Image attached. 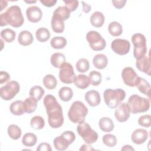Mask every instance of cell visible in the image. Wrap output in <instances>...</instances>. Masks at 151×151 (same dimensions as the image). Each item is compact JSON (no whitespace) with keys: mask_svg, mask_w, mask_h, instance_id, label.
I'll return each mask as SVG.
<instances>
[{"mask_svg":"<svg viewBox=\"0 0 151 151\" xmlns=\"http://www.w3.org/2000/svg\"><path fill=\"white\" fill-rule=\"evenodd\" d=\"M37 141V136L32 133H25L22 139V144L27 147H32L34 146Z\"/></svg>","mask_w":151,"mask_h":151,"instance_id":"cell-31","label":"cell"},{"mask_svg":"<svg viewBox=\"0 0 151 151\" xmlns=\"http://www.w3.org/2000/svg\"><path fill=\"white\" fill-rule=\"evenodd\" d=\"M48 115V124L52 128L61 127L64 123L63 109L55 97L51 94L45 96L43 101Z\"/></svg>","mask_w":151,"mask_h":151,"instance_id":"cell-1","label":"cell"},{"mask_svg":"<svg viewBox=\"0 0 151 151\" xmlns=\"http://www.w3.org/2000/svg\"><path fill=\"white\" fill-rule=\"evenodd\" d=\"M111 48L116 54L123 55L127 54L130 48V43L129 41L124 39H115L111 42Z\"/></svg>","mask_w":151,"mask_h":151,"instance_id":"cell-13","label":"cell"},{"mask_svg":"<svg viewBox=\"0 0 151 151\" xmlns=\"http://www.w3.org/2000/svg\"><path fill=\"white\" fill-rule=\"evenodd\" d=\"M40 1L41 4H42V5L47 7L54 6L57 2V0H40Z\"/></svg>","mask_w":151,"mask_h":151,"instance_id":"cell-48","label":"cell"},{"mask_svg":"<svg viewBox=\"0 0 151 151\" xmlns=\"http://www.w3.org/2000/svg\"><path fill=\"white\" fill-rule=\"evenodd\" d=\"M127 104L130 113L133 114L147 111L150 108V100L137 94H133L130 96Z\"/></svg>","mask_w":151,"mask_h":151,"instance_id":"cell-5","label":"cell"},{"mask_svg":"<svg viewBox=\"0 0 151 151\" xmlns=\"http://www.w3.org/2000/svg\"><path fill=\"white\" fill-rule=\"evenodd\" d=\"M85 99L91 107L98 106L101 101L99 93L96 90H90L85 94Z\"/></svg>","mask_w":151,"mask_h":151,"instance_id":"cell-18","label":"cell"},{"mask_svg":"<svg viewBox=\"0 0 151 151\" xmlns=\"http://www.w3.org/2000/svg\"><path fill=\"white\" fill-rule=\"evenodd\" d=\"M24 22L21 8L17 5H13L8 8L6 11L0 15V25L4 27L10 25L12 27H21Z\"/></svg>","mask_w":151,"mask_h":151,"instance_id":"cell-2","label":"cell"},{"mask_svg":"<svg viewBox=\"0 0 151 151\" xmlns=\"http://www.w3.org/2000/svg\"><path fill=\"white\" fill-rule=\"evenodd\" d=\"M70 11L65 6H58L53 12V15L60 18L63 21L68 19L70 16Z\"/></svg>","mask_w":151,"mask_h":151,"instance_id":"cell-25","label":"cell"},{"mask_svg":"<svg viewBox=\"0 0 151 151\" xmlns=\"http://www.w3.org/2000/svg\"><path fill=\"white\" fill-rule=\"evenodd\" d=\"M104 16L101 12L96 11L92 14L90 17V22L95 27L99 28L103 26L104 22Z\"/></svg>","mask_w":151,"mask_h":151,"instance_id":"cell-23","label":"cell"},{"mask_svg":"<svg viewBox=\"0 0 151 151\" xmlns=\"http://www.w3.org/2000/svg\"><path fill=\"white\" fill-rule=\"evenodd\" d=\"M151 117L150 114H145L140 116L138 119V123L140 126L149 127L151 126Z\"/></svg>","mask_w":151,"mask_h":151,"instance_id":"cell-43","label":"cell"},{"mask_svg":"<svg viewBox=\"0 0 151 151\" xmlns=\"http://www.w3.org/2000/svg\"><path fill=\"white\" fill-rule=\"evenodd\" d=\"M86 40L88 42L89 45L94 51H101L106 46L105 40L97 31H88L86 35Z\"/></svg>","mask_w":151,"mask_h":151,"instance_id":"cell-9","label":"cell"},{"mask_svg":"<svg viewBox=\"0 0 151 151\" xmlns=\"http://www.w3.org/2000/svg\"><path fill=\"white\" fill-rule=\"evenodd\" d=\"M126 97V92L122 88L106 89L103 93L106 104L110 109H115Z\"/></svg>","mask_w":151,"mask_h":151,"instance_id":"cell-4","label":"cell"},{"mask_svg":"<svg viewBox=\"0 0 151 151\" xmlns=\"http://www.w3.org/2000/svg\"><path fill=\"white\" fill-rule=\"evenodd\" d=\"M82 4H83V11L85 12V13H88L89 11H91V6L87 4L86 3L84 2H81Z\"/></svg>","mask_w":151,"mask_h":151,"instance_id":"cell-49","label":"cell"},{"mask_svg":"<svg viewBox=\"0 0 151 151\" xmlns=\"http://www.w3.org/2000/svg\"><path fill=\"white\" fill-rule=\"evenodd\" d=\"M51 150L52 149H51L50 145L49 143H45V142L40 143L37 148V151H44V150L51 151Z\"/></svg>","mask_w":151,"mask_h":151,"instance_id":"cell-45","label":"cell"},{"mask_svg":"<svg viewBox=\"0 0 151 151\" xmlns=\"http://www.w3.org/2000/svg\"><path fill=\"white\" fill-rule=\"evenodd\" d=\"M35 35L37 40L40 42H45L50 39V33L49 30L44 27L38 28L35 32Z\"/></svg>","mask_w":151,"mask_h":151,"instance_id":"cell-30","label":"cell"},{"mask_svg":"<svg viewBox=\"0 0 151 151\" xmlns=\"http://www.w3.org/2000/svg\"><path fill=\"white\" fill-rule=\"evenodd\" d=\"M130 115V110L129 106L126 103H120L114 111V116L116 120L119 122L127 121Z\"/></svg>","mask_w":151,"mask_h":151,"instance_id":"cell-14","label":"cell"},{"mask_svg":"<svg viewBox=\"0 0 151 151\" xmlns=\"http://www.w3.org/2000/svg\"><path fill=\"white\" fill-rule=\"evenodd\" d=\"M50 62L54 67L60 68L62 65L65 63V55L60 52L54 53L51 56Z\"/></svg>","mask_w":151,"mask_h":151,"instance_id":"cell-26","label":"cell"},{"mask_svg":"<svg viewBox=\"0 0 151 151\" xmlns=\"http://www.w3.org/2000/svg\"><path fill=\"white\" fill-rule=\"evenodd\" d=\"M25 1L26 3H28V4H31V3H32V4H33V3H35V2H37L36 1Z\"/></svg>","mask_w":151,"mask_h":151,"instance_id":"cell-52","label":"cell"},{"mask_svg":"<svg viewBox=\"0 0 151 151\" xmlns=\"http://www.w3.org/2000/svg\"><path fill=\"white\" fill-rule=\"evenodd\" d=\"M11 113L14 115L19 116L26 112V106L24 101L17 100L12 102L9 107Z\"/></svg>","mask_w":151,"mask_h":151,"instance_id":"cell-19","label":"cell"},{"mask_svg":"<svg viewBox=\"0 0 151 151\" xmlns=\"http://www.w3.org/2000/svg\"><path fill=\"white\" fill-rule=\"evenodd\" d=\"M20 90L19 83L16 81H10L0 88L1 97L4 100H10L17 94Z\"/></svg>","mask_w":151,"mask_h":151,"instance_id":"cell-10","label":"cell"},{"mask_svg":"<svg viewBox=\"0 0 151 151\" xmlns=\"http://www.w3.org/2000/svg\"><path fill=\"white\" fill-rule=\"evenodd\" d=\"M108 63V59L106 55L103 54H96L93 59V64L94 66L100 70L104 69L106 67Z\"/></svg>","mask_w":151,"mask_h":151,"instance_id":"cell-21","label":"cell"},{"mask_svg":"<svg viewBox=\"0 0 151 151\" xmlns=\"http://www.w3.org/2000/svg\"><path fill=\"white\" fill-rule=\"evenodd\" d=\"M44 90L41 86H35L31 87L29 90V94L31 97H32L37 101H39L41 99L42 97L44 94Z\"/></svg>","mask_w":151,"mask_h":151,"instance_id":"cell-36","label":"cell"},{"mask_svg":"<svg viewBox=\"0 0 151 151\" xmlns=\"http://www.w3.org/2000/svg\"><path fill=\"white\" fill-rule=\"evenodd\" d=\"M74 83V85L80 89H85L87 88L91 83L89 77L84 74L77 75Z\"/></svg>","mask_w":151,"mask_h":151,"instance_id":"cell-24","label":"cell"},{"mask_svg":"<svg viewBox=\"0 0 151 151\" xmlns=\"http://www.w3.org/2000/svg\"><path fill=\"white\" fill-rule=\"evenodd\" d=\"M87 113L88 109L84 104L80 101H76L71 104L68 116L71 122L79 124L84 122Z\"/></svg>","mask_w":151,"mask_h":151,"instance_id":"cell-3","label":"cell"},{"mask_svg":"<svg viewBox=\"0 0 151 151\" xmlns=\"http://www.w3.org/2000/svg\"><path fill=\"white\" fill-rule=\"evenodd\" d=\"M126 3V0H113L112 1V4L114 5V6L117 9H121L124 6L125 4Z\"/></svg>","mask_w":151,"mask_h":151,"instance_id":"cell-47","label":"cell"},{"mask_svg":"<svg viewBox=\"0 0 151 151\" xmlns=\"http://www.w3.org/2000/svg\"><path fill=\"white\" fill-rule=\"evenodd\" d=\"M51 25L52 29L56 33H62L64 30V23L60 18L52 15Z\"/></svg>","mask_w":151,"mask_h":151,"instance_id":"cell-27","label":"cell"},{"mask_svg":"<svg viewBox=\"0 0 151 151\" xmlns=\"http://www.w3.org/2000/svg\"><path fill=\"white\" fill-rule=\"evenodd\" d=\"M76 66V69L78 72L85 73L90 68V64L87 59L81 58L78 60Z\"/></svg>","mask_w":151,"mask_h":151,"instance_id":"cell-41","label":"cell"},{"mask_svg":"<svg viewBox=\"0 0 151 151\" xmlns=\"http://www.w3.org/2000/svg\"><path fill=\"white\" fill-rule=\"evenodd\" d=\"M63 2L65 4V6L69 9L70 12L74 11L78 8V1H64Z\"/></svg>","mask_w":151,"mask_h":151,"instance_id":"cell-44","label":"cell"},{"mask_svg":"<svg viewBox=\"0 0 151 151\" xmlns=\"http://www.w3.org/2000/svg\"><path fill=\"white\" fill-rule=\"evenodd\" d=\"M76 139L75 134L72 131H65L56 137L54 140V146L57 150H65Z\"/></svg>","mask_w":151,"mask_h":151,"instance_id":"cell-8","label":"cell"},{"mask_svg":"<svg viewBox=\"0 0 151 151\" xmlns=\"http://www.w3.org/2000/svg\"><path fill=\"white\" fill-rule=\"evenodd\" d=\"M15 32L10 28L4 29L1 32V38L7 42H12L15 40Z\"/></svg>","mask_w":151,"mask_h":151,"instance_id":"cell-37","label":"cell"},{"mask_svg":"<svg viewBox=\"0 0 151 151\" xmlns=\"http://www.w3.org/2000/svg\"><path fill=\"white\" fill-rule=\"evenodd\" d=\"M26 15L28 21L33 23H37L41 19L42 12L39 7L37 6H31L27 8Z\"/></svg>","mask_w":151,"mask_h":151,"instance_id":"cell-16","label":"cell"},{"mask_svg":"<svg viewBox=\"0 0 151 151\" xmlns=\"http://www.w3.org/2000/svg\"><path fill=\"white\" fill-rule=\"evenodd\" d=\"M43 84L48 90L54 89L57 84L55 77L52 74H47L43 78Z\"/></svg>","mask_w":151,"mask_h":151,"instance_id":"cell-34","label":"cell"},{"mask_svg":"<svg viewBox=\"0 0 151 151\" xmlns=\"http://www.w3.org/2000/svg\"><path fill=\"white\" fill-rule=\"evenodd\" d=\"M103 142L107 146L113 147L117 144V139L116 136L111 134H106L103 136Z\"/></svg>","mask_w":151,"mask_h":151,"instance_id":"cell-42","label":"cell"},{"mask_svg":"<svg viewBox=\"0 0 151 151\" xmlns=\"http://www.w3.org/2000/svg\"><path fill=\"white\" fill-rule=\"evenodd\" d=\"M78 134L82 137L83 140L87 144H92L98 139V134L93 130L90 126L84 122L79 123L77 127Z\"/></svg>","mask_w":151,"mask_h":151,"instance_id":"cell-7","label":"cell"},{"mask_svg":"<svg viewBox=\"0 0 151 151\" xmlns=\"http://www.w3.org/2000/svg\"><path fill=\"white\" fill-rule=\"evenodd\" d=\"M10 80V76L9 74L5 71H1L0 72V83L2 84L8 80Z\"/></svg>","mask_w":151,"mask_h":151,"instance_id":"cell-46","label":"cell"},{"mask_svg":"<svg viewBox=\"0 0 151 151\" xmlns=\"http://www.w3.org/2000/svg\"><path fill=\"white\" fill-rule=\"evenodd\" d=\"M50 44L54 49H62L66 45L67 40L63 37H54L51 39Z\"/></svg>","mask_w":151,"mask_h":151,"instance_id":"cell-33","label":"cell"},{"mask_svg":"<svg viewBox=\"0 0 151 151\" xmlns=\"http://www.w3.org/2000/svg\"><path fill=\"white\" fill-rule=\"evenodd\" d=\"M148 132L143 129H136L132 134L131 139L132 142L137 145H140L146 142L148 138Z\"/></svg>","mask_w":151,"mask_h":151,"instance_id":"cell-17","label":"cell"},{"mask_svg":"<svg viewBox=\"0 0 151 151\" xmlns=\"http://www.w3.org/2000/svg\"><path fill=\"white\" fill-rule=\"evenodd\" d=\"M7 132L9 136L14 140L18 139L21 136L22 134L21 129L15 124L9 125L8 127Z\"/></svg>","mask_w":151,"mask_h":151,"instance_id":"cell-35","label":"cell"},{"mask_svg":"<svg viewBox=\"0 0 151 151\" xmlns=\"http://www.w3.org/2000/svg\"><path fill=\"white\" fill-rule=\"evenodd\" d=\"M58 95L62 101H68L73 97V91L72 89L68 87H63L60 89Z\"/></svg>","mask_w":151,"mask_h":151,"instance_id":"cell-29","label":"cell"},{"mask_svg":"<svg viewBox=\"0 0 151 151\" xmlns=\"http://www.w3.org/2000/svg\"><path fill=\"white\" fill-rule=\"evenodd\" d=\"M100 129L104 132H110L114 129V123L113 120L108 117L101 118L99 122Z\"/></svg>","mask_w":151,"mask_h":151,"instance_id":"cell-22","label":"cell"},{"mask_svg":"<svg viewBox=\"0 0 151 151\" xmlns=\"http://www.w3.org/2000/svg\"><path fill=\"white\" fill-rule=\"evenodd\" d=\"M37 100L32 97L27 98L24 103L26 106V112L28 114L33 113L35 111L37 106Z\"/></svg>","mask_w":151,"mask_h":151,"instance_id":"cell-39","label":"cell"},{"mask_svg":"<svg viewBox=\"0 0 151 151\" xmlns=\"http://www.w3.org/2000/svg\"><path fill=\"white\" fill-rule=\"evenodd\" d=\"M59 78L61 82L65 84H71L76 80L74 68L71 64L65 62L60 68Z\"/></svg>","mask_w":151,"mask_h":151,"instance_id":"cell-11","label":"cell"},{"mask_svg":"<svg viewBox=\"0 0 151 151\" xmlns=\"http://www.w3.org/2000/svg\"><path fill=\"white\" fill-rule=\"evenodd\" d=\"M34 38L32 34L27 30L22 31L18 35V41L23 46H28L33 42Z\"/></svg>","mask_w":151,"mask_h":151,"instance_id":"cell-20","label":"cell"},{"mask_svg":"<svg viewBox=\"0 0 151 151\" xmlns=\"http://www.w3.org/2000/svg\"><path fill=\"white\" fill-rule=\"evenodd\" d=\"M31 126L35 130L42 129L45 125L44 119L40 116H34L30 122Z\"/></svg>","mask_w":151,"mask_h":151,"instance_id":"cell-38","label":"cell"},{"mask_svg":"<svg viewBox=\"0 0 151 151\" xmlns=\"http://www.w3.org/2000/svg\"><path fill=\"white\" fill-rule=\"evenodd\" d=\"M136 65L139 71L147 74L148 76H150L151 64L150 53H149L148 56L144 55L143 57L137 59Z\"/></svg>","mask_w":151,"mask_h":151,"instance_id":"cell-15","label":"cell"},{"mask_svg":"<svg viewBox=\"0 0 151 151\" xmlns=\"http://www.w3.org/2000/svg\"><path fill=\"white\" fill-rule=\"evenodd\" d=\"M88 77L90 80L91 84L94 86L99 85L102 80V76L100 72L97 71H92L89 73Z\"/></svg>","mask_w":151,"mask_h":151,"instance_id":"cell-40","label":"cell"},{"mask_svg":"<svg viewBox=\"0 0 151 151\" xmlns=\"http://www.w3.org/2000/svg\"><path fill=\"white\" fill-rule=\"evenodd\" d=\"M94 149L90 145L87 144H84L80 148V150H94Z\"/></svg>","mask_w":151,"mask_h":151,"instance_id":"cell-50","label":"cell"},{"mask_svg":"<svg viewBox=\"0 0 151 151\" xmlns=\"http://www.w3.org/2000/svg\"><path fill=\"white\" fill-rule=\"evenodd\" d=\"M108 30L109 33L114 37L120 35L123 32L122 25L116 21H113L110 23L108 27Z\"/></svg>","mask_w":151,"mask_h":151,"instance_id":"cell-28","label":"cell"},{"mask_svg":"<svg viewBox=\"0 0 151 151\" xmlns=\"http://www.w3.org/2000/svg\"><path fill=\"white\" fill-rule=\"evenodd\" d=\"M122 77L124 84L130 87L137 86L140 78L134 70L130 67H127L123 69Z\"/></svg>","mask_w":151,"mask_h":151,"instance_id":"cell-12","label":"cell"},{"mask_svg":"<svg viewBox=\"0 0 151 151\" xmlns=\"http://www.w3.org/2000/svg\"><path fill=\"white\" fill-rule=\"evenodd\" d=\"M137 87L140 92L144 94L145 95L149 97L150 85L147 81H146L143 78L140 77L139 83L137 85Z\"/></svg>","mask_w":151,"mask_h":151,"instance_id":"cell-32","label":"cell"},{"mask_svg":"<svg viewBox=\"0 0 151 151\" xmlns=\"http://www.w3.org/2000/svg\"><path fill=\"white\" fill-rule=\"evenodd\" d=\"M132 42L134 46L133 55L137 60L146 55L147 52L146 40L144 35L136 33L132 35Z\"/></svg>","mask_w":151,"mask_h":151,"instance_id":"cell-6","label":"cell"},{"mask_svg":"<svg viewBox=\"0 0 151 151\" xmlns=\"http://www.w3.org/2000/svg\"><path fill=\"white\" fill-rule=\"evenodd\" d=\"M134 149L130 146V145H124L122 148V150H134Z\"/></svg>","mask_w":151,"mask_h":151,"instance_id":"cell-51","label":"cell"}]
</instances>
